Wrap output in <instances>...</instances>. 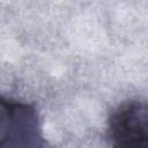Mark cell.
<instances>
[{"label": "cell", "instance_id": "obj_1", "mask_svg": "<svg viewBox=\"0 0 148 148\" xmlns=\"http://www.w3.org/2000/svg\"><path fill=\"white\" fill-rule=\"evenodd\" d=\"M0 146H39L42 131L34 106L1 99Z\"/></svg>", "mask_w": 148, "mask_h": 148}, {"label": "cell", "instance_id": "obj_2", "mask_svg": "<svg viewBox=\"0 0 148 148\" xmlns=\"http://www.w3.org/2000/svg\"><path fill=\"white\" fill-rule=\"evenodd\" d=\"M109 136L114 146L148 148V103L126 102L109 119Z\"/></svg>", "mask_w": 148, "mask_h": 148}]
</instances>
